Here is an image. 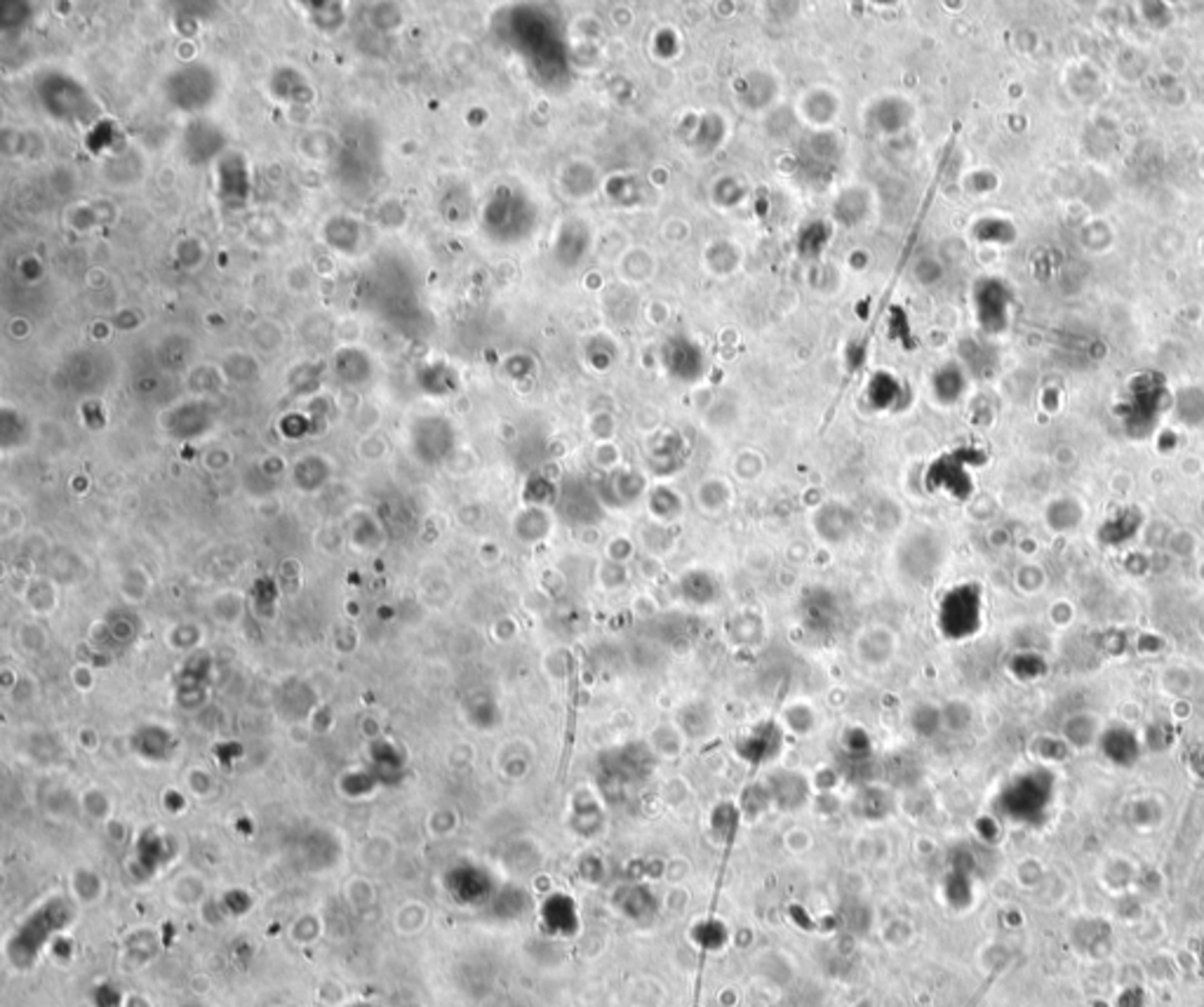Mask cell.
Here are the masks:
<instances>
[{"label":"cell","mask_w":1204,"mask_h":1007,"mask_svg":"<svg viewBox=\"0 0 1204 1007\" xmlns=\"http://www.w3.org/2000/svg\"><path fill=\"white\" fill-rule=\"evenodd\" d=\"M938 624L948 638L962 640L981 626V591L971 584L953 588L941 603Z\"/></svg>","instance_id":"6da1fadb"}]
</instances>
